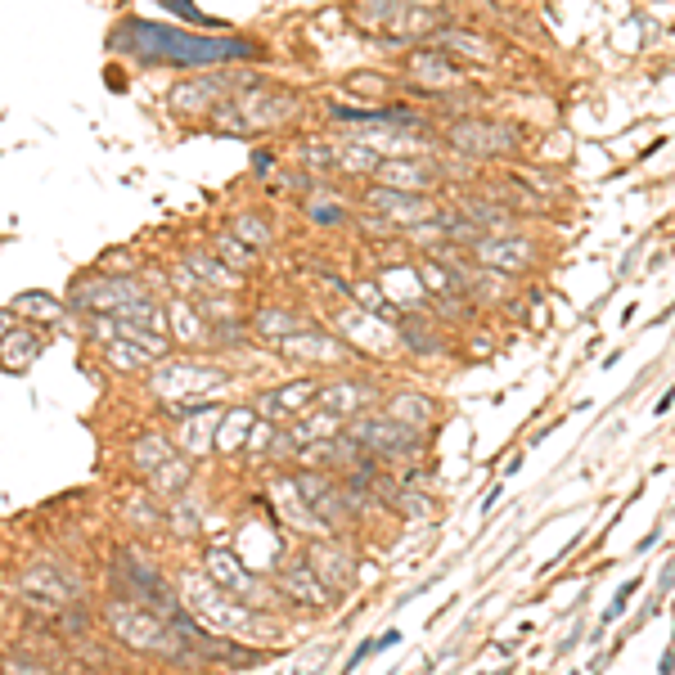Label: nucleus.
<instances>
[{
	"mask_svg": "<svg viewBox=\"0 0 675 675\" xmlns=\"http://www.w3.org/2000/svg\"><path fill=\"white\" fill-rule=\"evenodd\" d=\"M113 50L135 54L140 63H171V68H216V63L230 59H252L248 41H212V36H185L167 23H140V18H126L113 32Z\"/></svg>",
	"mask_w": 675,
	"mask_h": 675,
	"instance_id": "obj_1",
	"label": "nucleus"
},
{
	"mask_svg": "<svg viewBox=\"0 0 675 675\" xmlns=\"http://www.w3.org/2000/svg\"><path fill=\"white\" fill-rule=\"evenodd\" d=\"M180 599H185V608L194 612V617H203L207 626H216L230 639H252V635L275 639L279 635V626L270 617H261V608H252V603H243V599H230L225 585H216L207 572L180 576Z\"/></svg>",
	"mask_w": 675,
	"mask_h": 675,
	"instance_id": "obj_2",
	"label": "nucleus"
},
{
	"mask_svg": "<svg viewBox=\"0 0 675 675\" xmlns=\"http://www.w3.org/2000/svg\"><path fill=\"white\" fill-rule=\"evenodd\" d=\"M117 581L126 585V594H131L135 603H144L149 612H158L162 621H171V617H180V612H185V599H180V594H171V581L144 554L122 549V554H117Z\"/></svg>",
	"mask_w": 675,
	"mask_h": 675,
	"instance_id": "obj_3",
	"label": "nucleus"
},
{
	"mask_svg": "<svg viewBox=\"0 0 675 675\" xmlns=\"http://www.w3.org/2000/svg\"><path fill=\"white\" fill-rule=\"evenodd\" d=\"M351 437L360 441V446L369 450L374 459H414L423 450V432L405 428L401 419H392V414H356V423H351Z\"/></svg>",
	"mask_w": 675,
	"mask_h": 675,
	"instance_id": "obj_4",
	"label": "nucleus"
},
{
	"mask_svg": "<svg viewBox=\"0 0 675 675\" xmlns=\"http://www.w3.org/2000/svg\"><path fill=\"white\" fill-rule=\"evenodd\" d=\"M203 572L212 576L216 585H225L230 594H239L243 603H252V608H270V599H275V590H270V585L261 581V576L252 572L239 554H234V549H207Z\"/></svg>",
	"mask_w": 675,
	"mask_h": 675,
	"instance_id": "obj_5",
	"label": "nucleus"
},
{
	"mask_svg": "<svg viewBox=\"0 0 675 675\" xmlns=\"http://www.w3.org/2000/svg\"><path fill=\"white\" fill-rule=\"evenodd\" d=\"M365 207H374L387 225H405V230H414V225H423V221H432V216H437V207H432L423 194L383 185V180L365 189Z\"/></svg>",
	"mask_w": 675,
	"mask_h": 675,
	"instance_id": "obj_6",
	"label": "nucleus"
},
{
	"mask_svg": "<svg viewBox=\"0 0 675 675\" xmlns=\"http://www.w3.org/2000/svg\"><path fill=\"white\" fill-rule=\"evenodd\" d=\"M149 387L158 396H171V401H189V396H203L207 387H225V374L221 369H207V365H185V360H162L153 369Z\"/></svg>",
	"mask_w": 675,
	"mask_h": 675,
	"instance_id": "obj_7",
	"label": "nucleus"
},
{
	"mask_svg": "<svg viewBox=\"0 0 675 675\" xmlns=\"http://www.w3.org/2000/svg\"><path fill=\"white\" fill-rule=\"evenodd\" d=\"M135 297H144L140 279H126V275H95V279H86V284H77L72 302H77L81 311H108V315H117L122 306H131Z\"/></svg>",
	"mask_w": 675,
	"mask_h": 675,
	"instance_id": "obj_8",
	"label": "nucleus"
},
{
	"mask_svg": "<svg viewBox=\"0 0 675 675\" xmlns=\"http://www.w3.org/2000/svg\"><path fill=\"white\" fill-rule=\"evenodd\" d=\"M473 257L482 266L500 270V275H518V270L531 266V239H522V234H482L473 243Z\"/></svg>",
	"mask_w": 675,
	"mask_h": 675,
	"instance_id": "obj_9",
	"label": "nucleus"
},
{
	"mask_svg": "<svg viewBox=\"0 0 675 675\" xmlns=\"http://www.w3.org/2000/svg\"><path fill=\"white\" fill-rule=\"evenodd\" d=\"M234 554H239L252 572H279V563H284V540H279V531L266 527V522H248V527L239 531Z\"/></svg>",
	"mask_w": 675,
	"mask_h": 675,
	"instance_id": "obj_10",
	"label": "nucleus"
},
{
	"mask_svg": "<svg viewBox=\"0 0 675 675\" xmlns=\"http://www.w3.org/2000/svg\"><path fill=\"white\" fill-rule=\"evenodd\" d=\"M374 401H378V387H374V383H365V378H347V383H324L320 392H315V405H320V410H333L338 419H356V414H365Z\"/></svg>",
	"mask_w": 675,
	"mask_h": 675,
	"instance_id": "obj_11",
	"label": "nucleus"
},
{
	"mask_svg": "<svg viewBox=\"0 0 675 675\" xmlns=\"http://www.w3.org/2000/svg\"><path fill=\"white\" fill-rule=\"evenodd\" d=\"M378 320H383L378 311H365V306H351V311H342V315H338V329L347 333L351 342H360L365 351H374V356H387V351H392L396 342H401V333L378 329Z\"/></svg>",
	"mask_w": 675,
	"mask_h": 675,
	"instance_id": "obj_12",
	"label": "nucleus"
},
{
	"mask_svg": "<svg viewBox=\"0 0 675 675\" xmlns=\"http://www.w3.org/2000/svg\"><path fill=\"white\" fill-rule=\"evenodd\" d=\"M275 585L288 594V599L306 603V608H324V603H329V594H333L329 585L320 581V572H315V567H311V558H297V563L279 567Z\"/></svg>",
	"mask_w": 675,
	"mask_h": 675,
	"instance_id": "obj_13",
	"label": "nucleus"
},
{
	"mask_svg": "<svg viewBox=\"0 0 675 675\" xmlns=\"http://www.w3.org/2000/svg\"><path fill=\"white\" fill-rule=\"evenodd\" d=\"M450 144L464 153H509L513 149V135L504 126L491 122H455L450 126Z\"/></svg>",
	"mask_w": 675,
	"mask_h": 675,
	"instance_id": "obj_14",
	"label": "nucleus"
},
{
	"mask_svg": "<svg viewBox=\"0 0 675 675\" xmlns=\"http://www.w3.org/2000/svg\"><path fill=\"white\" fill-rule=\"evenodd\" d=\"M279 351L293 360H324V365H333V360H347V347H342L338 338H329V333H288V338H279Z\"/></svg>",
	"mask_w": 675,
	"mask_h": 675,
	"instance_id": "obj_15",
	"label": "nucleus"
},
{
	"mask_svg": "<svg viewBox=\"0 0 675 675\" xmlns=\"http://www.w3.org/2000/svg\"><path fill=\"white\" fill-rule=\"evenodd\" d=\"M275 509H279V518L288 522V527H297V531H306V536H320V531H329V522L320 518V513L311 509V504L302 500V491H297V482H279L275 486Z\"/></svg>",
	"mask_w": 675,
	"mask_h": 675,
	"instance_id": "obj_16",
	"label": "nucleus"
},
{
	"mask_svg": "<svg viewBox=\"0 0 675 675\" xmlns=\"http://www.w3.org/2000/svg\"><path fill=\"white\" fill-rule=\"evenodd\" d=\"M306 558H311V567L320 572V581L329 585L333 594L347 590V585L356 581V563H351V554L342 545H315Z\"/></svg>",
	"mask_w": 675,
	"mask_h": 675,
	"instance_id": "obj_17",
	"label": "nucleus"
},
{
	"mask_svg": "<svg viewBox=\"0 0 675 675\" xmlns=\"http://www.w3.org/2000/svg\"><path fill=\"white\" fill-rule=\"evenodd\" d=\"M378 180H383V185L423 194V189L437 185V171L423 167V162H414V158H383V162H378Z\"/></svg>",
	"mask_w": 675,
	"mask_h": 675,
	"instance_id": "obj_18",
	"label": "nucleus"
},
{
	"mask_svg": "<svg viewBox=\"0 0 675 675\" xmlns=\"http://www.w3.org/2000/svg\"><path fill=\"white\" fill-rule=\"evenodd\" d=\"M387 414H392V419H401L405 428L423 432L432 419H437V405H432L423 392H396V396H387Z\"/></svg>",
	"mask_w": 675,
	"mask_h": 675,
	"instance_id": "obj_19",
	"label": "nucleus"
},
{
	"mask_svg": "<svg viewBox=\"0 0 675 675\" xmlns=\"http://www.w3.org/2000/svg\"><path fill=\"white\" fill-rule=\"evenodd\" d=\"M432 41H437L441 50H455V54H464V59H473V63H495V45L486 41V36H477V32H464V27H441Z\"/></svg>",
	"mask_w": 675,
	"mask_h": 675,
	"instance_id": "obj_20",
	"label": "nucleus"
},
{
	"mask_svg": "<svg viewBox=\"0 0 675 675\" xmlns=\"http://www.w3.org/2000/svg\"><path fill=\"white\" fill-rule=\"evenodd\" d=\"M410 72H414V77H419L428 90L455 86V81H459V68H455V63H450L441 50H419V54L410 59Z\"/></svg>",
	"mask_w": 675,
	"mask_h": 675,
	"instance_id": "obj_21",
	"label": "nucleus"
},
{
	"mask_svg": "<svg viewBox=\"0 0 675 675\" xmlns=\"http://www.w3.org/2000/svg\"><path fill=\"white\" fill-rule=\"evenodd\" d=\"M23 590H27V594H41V599H50V603H72L77 585L63 581V576L54 572L50 563H36L32 572H23Z\"/></svg>",
	"mask_w": 675,
	"mask_h": 675,
	"instance_id": "obj_22",
	"label": "nucleus"
},
{
	"mask_svg": "<svg viewBox=\"0 0 675 675\" xmlns=\"http://www.w3.org/2000/svg\"><path fill=\"white\" fill-rule=\"evenodd\" d=\"M252 428H257V414L252 410H221V423H216V450L230 455V450L248 446Z\"/></svg>",
	"mask_w": 675,
	"mask_h": 675,
	"instance_id": "obj_23",
	"label": "nucleus"
},
{
	"mask_svg": "<svg viewBox=\"0 0 675 675\" xmlns=\"http://www.w3.org/2000/svg\"><path fill=\"white\" fill-rule=\"evenodd\" d=\"M185 266L194 270V275L203 279L207 288H216V293H234V288H239V275H234V270L225 266L221 257H207V252H198V248H194V252L185 257Z\"/></svg>",
	"mask_w": 675,
	"mask_h": 675,
	"instance_id": "obj_24",
	"label": "nucleus"
},
{
	"mask_svg": "<svg viewBox=\"0 0 675 675\" xmlns=\"http://www.w3.org/2000/svg\"><path fill=\"white\" fill-rule=\"evenodd\" d=\"M36 351H41V338H36L32 329H14L0 338V365L18 374V369H27L36 360Z\"/></svg>",
	"mask_w": 675,
	"mask_h": 675,
	"instance_id": "obj_25",
	"label": "nucleus"
},
{
	"mask_svg": "<svg viewBox=\"0 0 675 675\" xmlns=\"http://www.w3.org/2000/svg\"><path fill=\"white\" fill-rule=\"evenodd\" d=\"M315 392H320L315 383H293V387H284V392H266L257 401V410L261 414H293V410H302L306 401H315Z\"/></svg>",
	"mask_w": 675,
	"mask_h": 675,
	"instance_id": "obj_26",
	"label": "nucleus"
},
{
	"mask_svg": "<svg viewBox=\"0 0 675 675\" xmlns=\"http://www.w3.org/2000/svg\"><path fill=\"white\" fill-rule=\"evenodd\" d=\"M117 333H122L126 342H135L149 360H167V351H171V342L162 338L158 329H144V324H135V320H122V315H117Z\"/></svg>",
	"mask_w": 675,
	"mask_h": 675,
	"instance_id": "obj_27",
	"label": "nucleus"
},
{
	"mask_svg": "<svg viewBox=\"0 0 675 675\" xmlns=\"http://www.w3.org/2000/svg\"><path fill=\"white\" fill-rule=\"evenodd\" d=\"M189 473H194V468H189L185 455H167V459H162V464L149 473V477H153V491H158V495L185 491V486H189Z\"/></svg>",
	"mask_w": 675,
	"mask_h": 675,
	"instance_id": "obj_28",
	"label": "nucleus"
},
{
	"mask_svg": "<svg viewBox=\"0 0 675 675\" xmlns=\"http://www.w3.org/2000/svg\"><path fill=\"white\" fill-rule=\"evenodd\" d=\"M167 320H171V329H176V338H180V342H198V338H207L203 311H194L189 302H171Z\"/></svg>",
	"mask_w": 675,
	"mask_h": 675,
	"instance_id": "obj_29",
	"label": "nucleus"
},
{
	"mask_svg": "<svg viewBox=\"0 0 675 675\" xmlns=\"http://www.w3.org/2000/svg\"><path fill=\"white\" fill-rule=\"evenodd\" d=\"M338 432H342V419H338V414H333V410H320V414H306V423H297V428H293V437L297 441H329V437H338Z\"/></svg>",
	"mask_w": 675,
	"mask_h": 675,
	"instance_id": "obj_30",
	"label": "nucleus"
},
{
	"mask_svg": "<svg viewBox=\"0 0 675 675\" xmlns=\"http://www.w3.org/2000/svg\"><path fill=\"white\" fill-rule=\"evenodd\" d=\"M167 455H171V441L153 432V437H140V441H135V450H131V464L140 468V473H153V468H158Z\"/></svg>",
	"mask_w": 675,
	"mask_h": 675,
	"instance_id": "obj_31",
	"label": "nucleus"
},
{
	"mask_svg": "<svg viewBox=\"0 0 675 675\" xmlns=\"http://www.w3.org/2000/svg\"><path fill=\"white\" fill-rule=\"evenodd\" d=\"M464 216H473V221L482 225L486 234H495V230H504V225H513V216L504 212V207H491L486 198H464Z\"/></svg>",
	"mask_w": 675,
	"mask_h": 675,
	"instance_id": "obj_32",
	"label": "nucleus"
},
{
	"mask_svg": "<svg viewBox=\"0 0 675 675\" xmlns=\"http://www.w3.org/2000/svg\"><path fill=\"white\" fill-rule=\"evenodd\" d=\"M378 149H369V144H351V149H338V171H347V176H365V171H378Z\"/></svg>",
	"mask_w": 675,
	"mask_h": 675,
	"instance_id": "obj_33",
	"label": "nucleus"
},
{
	"mask_svg": "<svg viewBox=\"0 0 675 675\" xmlns=\"http://www.w3.org/2000/svg\"><path fill=\"white\" fill-rule=\"evenodd\" d=\"M216 252H221V261L230 270H248L252 266V243H243V239H234V234H216Z\"/></svg>",
	"mask_w": 675,
	"mask_h": 675,
	"instance_id": "obj_34",
	"label": "nucleus"
},
{
	"mask_svg": "<svg viewBox=\"0 0 675 675\" xmlns=\"http://www.w3.org/2000/svg\"><path fill=\"white\" fill-rule=\"evenodd\" d=\"M14 311L32 315V320H59V315H63V302H54L50 293H23V297L14 302Z\"/></svg>",
	"mask_w": 675,
	"mask_h": 675,
	"instance_id": "obj_35",
	"label": "nucleus"
},
{
	"mask_svg": "<svg viewBox=\"0 0 675 675\" xmlns=\"http://www.w3.org/2000/svg\"><path fill=\"white\" fill-rule=\"evenodd\" d=\"M257 329L266 333V338H288V333H297L302 324H297V315H293V311H279V306H266V311H261V320H257Z\"/></svg>",
	"mask_w": 675,
	"mask_h": 675,
	"instance_id": "obj_36",
	"label": "nucleus"
},
{
	"mask_svg": "<svg viewBox=\"0 0 675 675\" xmlns=\"http://www.w3.org/2000/svg\"><path fill=\"white\" fill-rule=\"evenodd\" d=\"M117 315H122V320L144 324V329H158V333L167 329V311H158V306H153V302H144V297H135V302H131V306H122Z\"/></svg>",
	"mask_w": 675,
	"mask_h": 675,
	"instance_id": "obj_37",
	"label": "nucleus"
},
{
	"mask_svg": "<svg viewBox=\"0 0 675 675\" xmlns=\"http://www.w3.org/2000/svg\"><path fill=\"white\" fill-rule=\"evenodd\" d=\"M234 234H239L243 243H252V248H266L270 243V225L261 221V216H239V221H234Z\"/></svg>",
	"mask_w": 675,
	"mask_h": 675,
	"instance_id": "obj_38",
	"label": "nucleus"
},
{
	"mask_svg": "<svg viewBox=\"0 0 675 675\" xmlns=\"http://www.w3.org/2000/svg\"><path fill=\"white\" fill-rule=\"evenodd\" d=\"M635 590H639V581H626V585H621V590H617V599H612V608L603 612V621L621 617V612H626V603H630V594H635Z\"/></svg>",
	"mask_w": 675,
	"mask_h": 675,
	"instance_id": "obj_39",
	"label": "nucleus"
},
{
	"mask_svg": "<svg viewBox=\"0 0 675 675\" xmlns=\"http://www.w3.org/2000/svg\"><path fill=\"white\" fill-rule=\"evenodd\" d=\"M306 212H311V221H324V225H333V221H342V216H347L342 207H329V203H311Z\"/></svg>",
	"mask_w": 675,
	"mask_h": 675,
	"instance_id": "obj_40",
	"label": "nucleus"
},
{
	"mask_svg": "<svg viewBox=\"0 0 675 675\" xmlns=\"http://www.w3.org/2000/svg\"><path fill=\"white\" fill-rule=\"evenodd\" d=\"M162 5H171L180 18H189V23H203V18H198V9H194V0H162Z\"/></svg>",
	"mask_w": 675,
	"mask_h": 675,
	"instance_id": "obj_41",
	"label": "nucleus"
},
{
	"mask_svg": "<svg viewBox=\"0 0 675 675\" xmlns=\"http://www.w3.org/2000/svg\"><path fill=\"white\" fill-rule=\"evenodd\" d=\"M671 405H675V387H666V392H662V401H657V410H653V414H666V410H671Z\"/></svg>",
	"mask_w": 675,
	"mask_h": 675,
	"instance_id": "obj_42",
	"label": "nucleus"
},
{
	"mask_svg": "<svg viewBox=\"0 0 675 675\" xmlns=\"http://www.w3.org/2000/svg\"><path fill=\"white\" fill-rule=\"evenodd\" d=\"M500 495H504V486H500V482H495V486H491V495H486V500H482V509H486V513H491V509H495V500H500Z\"/></svg>",
	"mask_w": 675,
	"mask_h": 675,
	"instance_id": "obj_43",
	"label": "nucleus"
},
{
	"mask_svg": "<svg viewBox=\"0 0 675 675\" xmlns=\"http://www.w3.org/2000/svg\"><path fill=\"white\" fill-rule=\"evenodd\" d=\"M662 671H675V644L662 653Z\"/></svg>",
	"mask_w": 675,
	"mask_h": 675,
	"instance_id": "obj_44",
	"label": "nucleus"
},
{
	"mask_svg": "<svg viewBox=\"0 0 675 675\" xmlns=\"http://www.w3.org/2000/svg\"><path fill=\"white\" fill-rule=\"evenodd\" d=\"M9 333V311H0V338Z\"/></svg>",
	"mask_w": 675,
	"mask_h": 675,
	"instance_id": "obj_45",
	"label": "nucleus"
},
{
	"mask_svg": "<svg viewBox=\"0 0 675 675\" xmlns=\"http://www.w3.org/2000/svg\"><path fill=\"white\" fill-rule=\"evenodd\" d=\"M405 5H428L432 9V5H441V0H405Z\"/></svg>",
	"mask_w": 675,
	"mask_h": 675,
	"instance_id": "obj_46",
	"label": "nucleus"
}]
</instances>
